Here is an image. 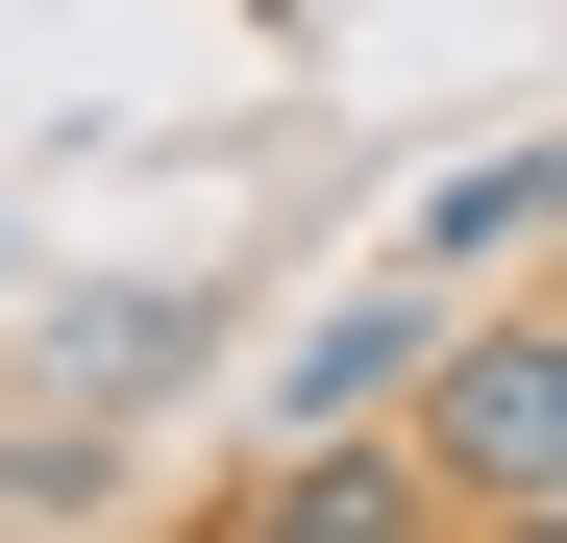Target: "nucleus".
<instances>
[{
	"instance_id": "f03ea898",
	"label": "nucleus",
	"mask_w": 567,
	"mask_h": 543,
	"mask_svg": "<svg viewBox=\"0 0 567 543\" xmlns=\"http://www.w3.org/2000/svg\"><path fill=\"white\" fill-rule=\"evenodd\" d=\"M198 543H468V494L420 470V444H370V420H321V444H271V470L198 519Z\"/></svg>"
},
{
	"instance_id": "f257e3e1",
	"label": "nucleus",
	"mask_w": 567,
	"mask_h": 543,
	"mask_svg": "<svg viewBox=\"0 0 567 543\" xmlns=\"http://www.w3.org/2000/svg\"><path fill=\"white\" fill-rule=\"evenodd\" d=\"M420 470H444L468 519L567 494V297H543V321H444V371H420Z\"/></svg>"
},
{
	"instance_id": "7ed1b4c3",
	"label": "nucleus",
	"mask_w": 567,
	"mask_h": 543,
	"mask_svg": "<svg viewBox=\"0 0 567 543\" xmlns=\"http://www.w3.org/2000/svg\"><path fill=\"white\" fill-rule=\"evenodd\" d=\"M444 371V272H395V297H346L321 346H297V371H271V444H321V420H395Z\"/></svg>"
},
{
	"instance_id": "423d86ee",
	"label": "nucleus",
	"mask_w": 567,
	"mask_h": 543,
	"mask_svg": "<svg viewBox=\"0 0 567 543\" xmlns=\"http://www.w3.org/2000/svg\"><path fill=\"white\" fill-rule=\"evenodd\" d=\"M468 543H567V494H518V519H468Z\"/></svg>"
},
{
	"instance_id": "20e7f679",
	"label": "nucleus",
	"mask_w": 567,
	"mask_h": 543,
	"mask_svg": "<svg viewBox=\"0 0 567 543\" xmlns=\"http://www.w3.org/2000/svg\"><path fill=\"white\" fill-rule=\"evenodd\" d=\"M543 223H567V148H494V173H444V198H420V272L468 297V247H543Z\"/></svg>"
},
{
	"instance_id": "39448f33",
	"label": "nucleus",
	"mask_w": 567,
	"mask_h": 543,
	"mask_svg": "<svg viewBox=\"0 0 567 543\" xmlns=\"http://www.w3.org/2000/svg\"><path fill=\"white\" fill-rule=\"evenodd\" d=\"M173 346H198V297H100V321H74V420H100V396H148Z\"/></svg>"
}]
</instances>
